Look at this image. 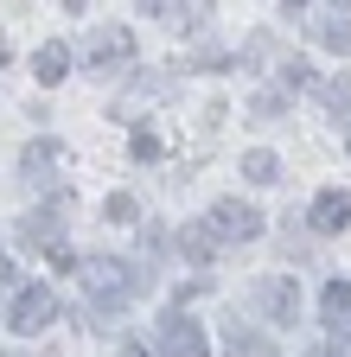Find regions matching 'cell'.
<instances>
[{"instance_id":"1","label":"cell","mask_w":351,"mask_h":357,"mask_svg":"<svg viewBox=\"0 0 351 357\" xmlns=\"http://www.w3.org/2000/svg\"><path fill=\"white\" fill-rule=\"evenodd\" d=\"M77 281H83V294L96 300V319L90 326H115V306L141 294V268H128L115 255H83L77 261Z\"/></svg>"},{"instance_id":"2","label":"cell","mask_w":351,"mask_h":357,"mask_svg":"<svg viewBox=\"0 0 351 357\" xmlns=\"http://www.w3.org/2000/svg\"><path fill=\"white\" fill-rule=\"evenodd\" d=\"M128 64H135V32H128V26H96L90 45H83V70H90V77H115Z\"/></svg>"},{"instance_id":"3","label":"cell","mask_w":351,"mask_h":357,"mask_svg":"<svg viewBox=\"0 0 351 357\" xmlns=\"http://www.w3.org/2000/svg\"><path fill=\"white\" fill-rule=\"evenodd\" d=\"M204 230H211L217 243H255V236H262V211H255V204H237V198H217L211 217H204Z\"/></svg>"},{"instance_id":"4","label":"cell","mask_w":351,"mask_h":357,"mask_svg":"<svg viewBox=\"0 0 351 357\" xmlns=\"http://www.w3.org/2000/svg\"><path fill=\"white\" fill-rule=\"evenodd\" d=\"M58 319V294L38 281V287H20V300H13V332L20 338H32V332H45Z\"/></svg>"},{"instance_id":"5","label":"cell","mask_w":351,"mask_h":357,"mask_svg":"<svg viewBox=\"0 0 351 357\" xmlns=\"http://www.w3.org/2000/svg\"><path fill=\"white\" fill-rule=\"evenodd\" d=\"M160 357H211L204 326L186 319V312H166V326H160Z\"/></svg>"},{"instance_id":"6","label":"cell","mask_w":351,"mask_h":357,"mask_svg":"<svg viewBox=\"0 0 351 357\" xmlns=\"http://www.w3.org/2000/svg\"><path fill=\"white\" fill-rule=\"evenodd\" d=\"M262 312H269L275 326H294V312H300V287L287 281V275H269V281H255V294H249Z\"/></svg>"},{"instance_id":"7","label":"cell","mask_w":351,"mask_h":357,"mask_svg":"<svg viewBox=\"0 0 351 357\" xmlns=\"http://www.w3.org/2000/svg\"><path fill=\"white\" fill-rule=\"evenodd\" d=\"M320 319L338 344H351V281H326L320 287Z\"/></svg>"},{"instance_id":"8","label":"cell","mask_w":351,"mask_h":357,"mask_svg":"<svg viewBox=\"0 0 351 357\" xmlns=\"http://www.w3.org/2000/svg\"><path fill=\"white\" fill-rule=\"evenodd\" d=\"M20 166H26V185H52V178H58V172L70 166V153H64L58 141H32Z\"/></svg>"},{"instance_id":"9","label":"cell","mask_w":351,"mask_h":357,"mask_svg":"<svg viewBox=\"0 0 351 357\" xmlns=\"http://www.w3.org/2000/svg\"><path fill=\"white\" fill-rule=\"evenodd\" d=\"M306 223H313L320 236L351 230V192H320V198H313V211H306Z\"/></svg>"},{"instance_id":"10","label":"cell","mask_w":351,"mask_h":357,"mask_svg":"<svg viewBox=\"0 0 351 357\" xmlns=\"http://www.w3.org/2000/svg\"><path fill=\"white\" fill-rule=\"evenodd\" d=\"M64 211H70V198L58 192L45 211H32V217L20 223V236H26V243H38V249H52V243H58V230H64Z\"/></svg>"},{"instance_id":"11","label":"cell","mask_w":351,"mask_h":357,"mask_svg":"<svg viewBox=\"0 0 351 357\" xmlns=\"http://www.w3.org/2000/svg\"><path fill=\"white\" fill-rule=\"evenodd\" d=\"M32 77L45 83V89H58V83L70 77V45H64V38H45V45L32 52Z\"/></svg>"},{"instance_id":"12","label":"cell","mask_w":351,"mask_h":357,"mask_svg":"<svg viewBox=\"0 0 351 357\" xmlns=\"http://www.w3.org/2000/svg\"><path fill=\"white\" fill-rule=\"evenodd\" d=\"M224 351H230V357H275V338H269V332H255V326H243V319H230Z\"/></svg>"},{"instance_id":"13","label":"cell","mask_w":351,"mask_h":357,"mask_svg":"<svg viewBox=\"0 0 351 357\" xmlns=\"http://www.w3.org/2000/svg\"><path fill=\"white\" fill-rule=\"evenodd\" d=\"M306 32H313L320 45H332V52L351 58V20H345V13L332 20V13H313V7H306Z\"/></svg>"},{"instance_id":"14","label":"cell","mask_w":351,"mask_h":357,"mask_svg":"<svg viewBox=\"0 0 351 357\" xmlns=\"http://www.w3.org/2000/svg\"><path fill=\"white\" fill-rule=\"evenodd\" d=\"M243 178H249V185H275V178H281V160L269 147H249L243 153Z\"/></svg>"},{"instance_id":"15","label":"cell","mask_w":351,"mask_h":357,"mask_svg":"<svg viewBox=\"0 0 351 357\" xmlns=\"http://www.w3.org/2000/svg\"><path fill=\"white\" fill-rule=\"evenodd\" d=\"M179 249H186V255H192V261L204 268V261L217 255V236L204 230V223H186V230H179Z\"/></svg>"},{"instance_id":"16","label":"cell","mask_w":351,"mask_h":357,"mask_svg":"<svg viewBox=\"0 0 351 357\" xmlns=\"http://www.w3.org/2000/svg\"><path fill=\"white\" fill-rule=\"evenodd\" d=\"M281 109H287V96H281V89H262V96L249 102V121H281Z\"/></svg>"},{"instance_id":"17","label":"cell","mask_w":351,"mask_h":357,"mask_svg":"<svg viewBox=\"0 0 351 357\" xmlns=\"http://www.w3.org/2000/svg\"><path fill=\"white\" fill-rule=\"evenodd\" d=\"M141 217V204L128 198V192H109V223H135Z\"/></svg>"},{"instance_id":"18","label":"cell","mask_w":351,"mask_h":357,"mask_svg":"<svg viewBox=\"0 0 351 357\" xmlns=\"http://www.w3.org/2000/svg\"><path fill=\"white\" fill-rule=\"evenodd\" d=\"M135 153H141V160H160V134H154V128L135 134Z\"/></svg>"},{"instance_id":"19","label":"cell","mask_w":351,"mask_h":357,"mask_svg":"<svg viewBox=\"0 0 351 357\" xmlns=\"http://www.w3.org/2000/svg\"><path fill=\"white\" fill-rule=\"evenodd\" d=\"M7 281H13V261H7V255H0V287H7Z\"/></svg>"},{"instance_id":"20","label":"cell","mask_w":351,"mask_h":357,"mask_svg":"<svg viewBox=\"0 0 351 357\" xmlns=\"http://www.w3.org/2000/svg\"><path fill=\"white\" fill-rule=\"evenodd\" d=\"M115 357H147V351H141V344H121V351H115Z\"/></svg>"},{"instance_id":"21","label":"cell","mask_w":351,"mask_h":357,"mask_svg":"<svg viewBox=\"0 0 351 357\" xmlns=\"http://www.w3.org/2000/svg\"><path fill=\"white\" fill-rule=\"evenodd\" d=\"M0 64H7V32H0Z\"/></svg>"},{"instance_id":"22","label":"cell","mask_w":351,"mask_h":357,"mask_svg":"<svg viewBox=\"0 0 351 357\" xmlns=\"http://www.w3.org/2000/svg\"><path fill=\"white\" fill-rule=\"evenodd\" d=\"M345 147H351V134H345Z\"/></svg>"}]
</instances>
